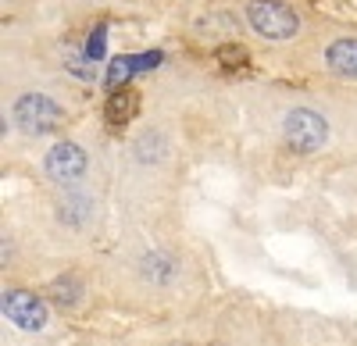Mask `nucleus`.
Masks as SVG:
<instances>
[{"label":"nucleus","mask_w":357,"mask_h":346,"mask_svg":"<svg viewBox=\"0 0 357 346\" xmlns=\"http://www.w3.org/2000/svg\"><path fill=\"white\" fill-rule=\"evenodd\" d=\"M4 314H8V322H15L25 332H36V329L47 325V304L33 293H25V290L4 293Z\"/></svg>","instance_id":"20e7f679"},{"label":"nucleus","mask_w":357,"mask_h":346,"mask_svg":"<svg viewBox=\"0 0 357 346\" xmlns=\"http://www.w3.org/2000/svg\"><path fill=\"white\" fill-rule=\"evenodd\" d=\"M325 61L336 75H347V79H357V40H336L325 54Z\"/></svg>","instance_id":"423d86ee"},{"label":"nucleus","mask_w":357,"mask_h":346,"mask_svg":"<svg viewBox=\"0 0 357 346\" xmlns=\"http://www.w3.org/2000/svg\"><path fill=\"white\" fill-rule=\"evenodd\" d=\"M218 61H225L229 68H243L247 65V50L240 43H225V47H218Z\"/></svg>","instance_id":"1a4fd4ad"},{"label":"nucleus","mask_w":357,"mask_h":346,"mask_svg":"<svg viewBox=\"0 0 357 346\" xmlns=\"http://www.w3.org/2000/svg\"><path fill=\"white\" fill-rule=\"evenodd\" d=\"M161 65V50H154V54H126V57H118V61L111 65V82H118V79H129L132 72H146V68H158Z\"/></svg>","instance_id":"6e6552de"},{"label":"nucleus","mask_w":357,"mask_h":346,"mask_svg":"<svg viewBox=\"0 0 357 346\" xmlns=\"http://www.w3.org/2000/svg\"><path fill=\"white\" fill-rule=\"evenodd\" d=\"M65 68L79 79H93V68H89V57L75 54V50H65Z\"/></svg>","instance_id":"9d476101"},{"label":"nucleus","mask_w":357,"mask_h":346,"mask_svg":"<svg viewBox=\"0 0 357 346\" xmlns=\"http://www.w3.org/2000/svg\"><path fill=\"white\" fill-rule=\"evenodd\" d=\"M136 93L129 90V86H122V90H114L111 97H107V122L111 125H126V122H132V114H136Z\"/></svg>","instance_id":"0eeeda50"},{"label":"nucleus","mask_w":357,"mask_h":346,"mask_svg":"<svg viewBox=\"0 0 357 346\" xmlns=\"http://www.w3.org/2000/svg\"><path fill=\"white\" fill-rule=\"evenodd\" d=\"M250 25L268 40H293L296 29H301V18H296L293 8H286L282 0H254L247 8Z\"/></svg>","instance_id":"f03ea898"},{"label":"nucleus","mask_w":357,"mask_h":346,"mask_svg":"<svg viewBox=\"0 0 357 346\" xmlns=\"http://www.w3.org/2000/svg\"><path fill=\"white\" fill-rule=\"evenodd\" d=\"M104 43H107L104 25H97L93 36H89V43H86V57H89V61H100V57H104Z\"/></svg>","instance_id":"9b49d317"},{"label":"nucleus","mask_w":357,"mask_h":346,"mask_svg":"<svg viewBox=\"0 0 357 346\" xmlns=\"http://www.w3.org/2000/svg\"><path fill=\"white\" fill-rule=\"evenodd\" d=\"M86 171V154L79 143H57V147L47 154V175L57 182H75Z\"/></svg>","instance_id":"39448f33"},{"label":"nucleus","mask_w":357,"mask_h":346,"mask_svg":"<svg viewBox=\"0 0 357 346\" xmlns=\"http://www.w3.org/2000/svg\"><path fill=\"white\" fill-rule=\"evenodd\" d=\"M15 122L33 136H47V132H57L65 125V111L57 107L47 93H25L15 104Z\"/></svg>","instance_id":"f257e3e1"},{"label":"nucleus","mask_w":357,"mask_h":346,"mask_svg":"<svg viewBox=\"0 0 357 346\" xmlns=\"http://www.w3.org/2000/svg\"><path fill=\"white\" fill-rule=\"evenodd\" d=\"M286 139L293 143V150L301 154H314L325 147V139H329V122L321 118L318 111H307V107H293L286 114Z\"/></svg>","instance_id":"7ed1b4c3"}]
</instances>
